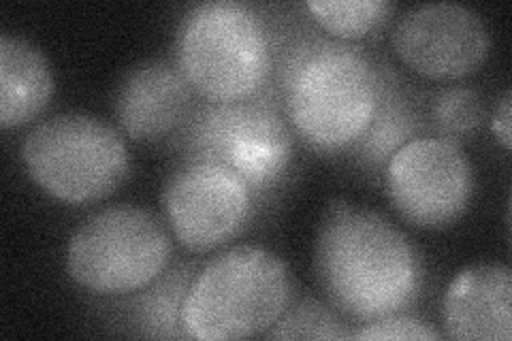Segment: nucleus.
Masks as SVG:
<instances>
[{"label":"nucleus","mask_w":512,"mask_h":341,"mask_svg":"<svg viewBox=\"0 0 512 341\" xmlns=\"http://www.w3.org/2000/svg\"><path fill=\"white\" fill-rule=\"evenodd\" d=\"M320 288L355 322L402 314L419 295L423 269L406 233L374 209L327 205L314 248Z\"/></svg>","instance_id":"f257e3e1"},{"label":"nucleus","mask_w":512,"mask_h":341,"mask_svg":"<svg viewBox=\"0 0 512 341\" xmlns=\"http://www.w3.org/2000/svg\"><path fill=\"white\" fill-rule=\"evenodd\" d=\"M278 94L286 120L310 148L348 152L376 113L380 69L350 43L297 37L282 52Z\"/></svg>","instance_id":"f03ea898"},{"label":"nucleus","mask_w":512,"mask_h":341,"mask_svg":"<svg viewBox=\"0 0 512 341\" xmlns=\"http://www.w3.org/2000/svg\"><path fill=\"white\" fill-rule=\"evenodd\" d=\"M274 35L259 11L237 0L190 7L175 32V60L207 103L252 99L269 86Z\"/></svg>","instance_id":"7ed1b4c3"},{"label":"nucleus","mask_w":512,"mask_h":341,"mask_svg":"<svg viewBox=\"0 0 512 341\" xmlns=\"http://www.w3.org/2000/svg\"><path fill=\"white\" fill-rule=\"evenodd\" d=\"M293 278L267 248L235 246L197 271L182 305L186 337L231 341L265 335L291 307Z\"/></svg>","instance_id":"20e7f679"},{"label":"nucleus","mask_w":512,"mask_h":341,"mask_svg":"<svg viewBox=\"0 0 512 341\" xmlns=\"http://www.w3.org/2000/svg\"><path fill=\"white\" fill-rule=\"evenodd\" d=\"M186 160L218 162L265 197L286 177L293 160V137L278 90L269 86L252 99L205 103L182 128Z\"/></svg>","instance_id":"39448f33"},{"label":"nucleus","mask_w":512,"mask_h":341,"mask_svg":"<svg viewBox=\"0 0 512 341\" xmlns=\"http://www.w3.org/2000/svg\"><path fill=\"white\" fill-rule=\"evenodd\" d=\"M22 160L32 182L71 205L109 197L131 171L122 135L88 113H58L37 124L24 139Z\"/></svg>","instance_id":"423d86ee"},{"label":"nucleus","mask_w":512,"mask_h":341,"mask_svg":"<svg viewBox=\"0 0 512 341\" xmlns=\"http://www.w3.org/2000/svg\"><path fill=\"white\" fill-rule=\"evenodd\" d=\"M171 237L152 211L107 207L88 218L67 246L71 280L94 295H133L152 286L171 261Z\"/></svg>","instance_id":"0eeeda50"},{"label":"nucleus","mask_w":512,"mask_h":341,"mask_svg":"<svg viewBox=\"0 0 512 341\" xmlns=\"http://www.w3.org/2000/svg\"><path fill=\"white\" fill-rule=\"evenodd\" d=\"M393 209L416 229L438 231L466 214L474 169L457 141L416 137L402 145L382 171Z\"/></svg>","instance_id":"6e6552de"},{"label":"nucleus","mask_w":512,"mask_h":341,"mask_svg":"<svg viewBox=\"0 0 512 341\" xmlns=\"http://www.w3.org/2000/svg\"><path fill=\"white\" fill-rule=\"evenodd\" d=\"M254 192L224 165L184 160L163 188V211L173 237L190 252H212L246 231Z\"/></svg>","instance_id":"1a4fd4ad"},{"label":"nucleus","mask_w":512,"mask_h":341,"mask_svg":"<svg viewBox=\"0 0 512 341\" xmlns=\"http://www.w3.org/2000/svg\"><path fill=\"white\" fill-rule=\"evenodd\" d=\"M397 58L427 79H461L483 67L491 37L485 20L459 3L408 9L393 28Z\"/></svg>","instance_id":"9d476101"},{"label":"nucleus","mask_w":512,"mask_h":341,"mask_svg":"<svg viewBox=\"0 0 512 341\" xmlns=\"http://www.w3.org/2000/svg\"><path fill=\"white\" fill-rule=\"evenodd\" d=\"M192 92L178 64L148 60L120 81L114 99L116 120L135 141H160L186 126L192 116Z\"/></svg>","instance_id":"9b49d317"},{"label":"nucleus","mask_w":512,"mask_h":341,"mask_svg":"<svg viewBox=\"0 0 512 341\" xmlns=\"http://www.w3.org/2000/svg\"><path fill=\"white\" fill-rule=\"evenodd\" d=\"M446 337L457 341L512 339V271L498 263L461 269L442 301Z\"/></svg>","instance_id":"f8f14e48"},{"label":"nucleus","mask_w":512,"mask_h":341,"mask_svg":"<svg viewBox=\"0 0 512 341\" xmlns=\"http://www.w3.org/2000/svg\"><path fill=\"white\" fill-rule=\"evenodd\" d=\"M54 71L35 43L0 35V126L30 124L50 105Z\"/></svg>","instance_id":"ddd939ff"},{"label":"nucleus","mask_w":512,"mask_h":341,"mask_svg":"<svg viewBox=\"0 0 512 341\" xmlns=\"http://www.w3.org/2000/svg\"><path fill=\"white\" fill-rule=\"evenodd\" d=\"M421 133V116L389 69H380V96L374 118L355 143V160L367 171H384L389 158Z\"/></svg>","instance_id":"4468645a"},{"label":"nucleus","mask_w":512,"mask_h":341,"mask_svg":"<svg viewBox=\"0 0 512 341\" xmlns=\"http://www.w3.org/2000/svg\"><path fill=\"white\" fill-rule=\"evenodd\" d=\"M192 265L160 275L154 286L135 301V327L139 335L160 339L186 337L182 327V305L192 282Z\"/></svg>","instance_id":"2eb2a0df"},{"label":"nucleus","mask_w":512,"mask_h":341,"mask_svg":"<svg viewBox=\"0 0 512 341\" xmlns=\"http://www.w3.org/2000/svg\"><path fill=\"white\" fill-rule=\"evenodd\" d=\"M395 5L387 0H310L306 11L335 41L361 39L389 20Z\"/></svg>","instance_id":"dca6fc26"},{"label":"nucleus","mask_w":512,"mask_h":341,"mask_svg":"<svg viewBox=\"0 0 512 341\" xmlns=\"http://www.w3.org/2000/svg\"><path fill=\"white\" fill-rule=\"evenodd\" d=\"M429 118L438 137L451 141L468 139L485 120V103L476 90L453 86L438 92L434 105H431Z\"/></svg>","instance_id":"f3484780"},{"label":"nucleus","mask_w":512,"mask_h":341,"mask_svg":"<svg viewBox=\"0 0 512 341\" xmlns=\"http://www.w3.org/2000/svg\"><path fill=\"white\" fill-rule=\"evenodd\" d=\"M267 339H348L350 333L338 314L325 303L306 299L288 307L284 316L265 333Z\"/></svg>","instance_id":"a211bd4d"},{"label":"nucleus","mask_w":512,"mask_h":341,"mask_svg":"<svg viewBox=\"0 0 512 341\" xmlns=\"http://www.w3.org/2000/svg\"><path fill=\"white\" fill-rule=\"evenodd\" d=\"M348 339H367V341H438L442 335L429 327L427 322L414 318V316H387L374 322H365L363 329H357L355 333H350Z\"/></svg>","instance_id":"6ab92c4d"},{"label":"nucleus","mask_w":512,"mask_h":341,"mask_svg":"<svg viewBox=\"0 0 512 341\" xmlns=\"http://www.w3.org/2000/svg\"><path fill=\"white\" fill-rule=\"evenodd\" d=\"M510 107H512V94H510V90H506L504 96L500 99V103H498V107H495L493 116H491V133L495 135V139L500 141V145L506 152H510V148H512V137H510L512 113H510Z\"/></svg>","instance_id":"aec40b11"}]
</instances>
